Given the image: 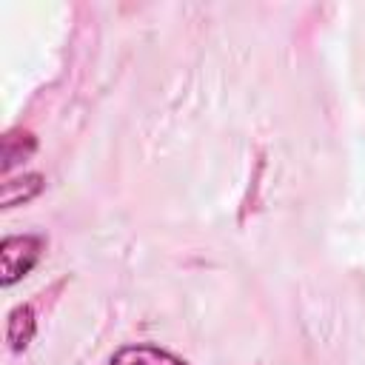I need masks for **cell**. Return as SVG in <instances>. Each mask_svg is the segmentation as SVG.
I'll return each instance as SVG.
<instances>
[{"instance_id": "cell-1", "label": "cell", "mask_w": 365, "mask_h": 365, "mask_svg": "<svg viewBox=\"0 0 365 365\" xmlns=\"http://www.w3.org/2000/svg\"><path fill=\"white\" fill-rule=\"evenodd\" d=\"M46 245L48 242L43 234H6L0 242V285L11 288L29 277L43 259Z\"/></svg>"}, {"instance_id": "cell-2", "label": "cell", "mask_w": 365, "mask_h": 365, "mask_svg": "<svg viewBox=\"0 0 365 365\" xmlns=\"http://www.w3.org/2000/svg\"><path fill=\"white\" fill-rule=\"evenodd\" d=\"M108 365H191V362L154 342H125L108 356Z\"/></svg>"}, {"instance_id": "cell-3", "label": "cell", "mask_w": 365, "mask_h": 365, "mask_svg": "<svg viewBox=\"0 0 365 365\" xmlns=\"http://www.w3.org/2000/svg\"><path fill=\"white\" fill-rule=\"evenodd\" d=\"M34 151H37V137L29 128H20V125L6 128L3 137H0V160H3L0 168H3V174L9 177L11 168L26 163V160H31Z\"/></svg>"}, {"instance_id": "cell-4", "label": "cell", "mask_w": 365, "mask_h": 365, "mask_svg": "<svg viewBox=\"0 0 365 365\" xmlns=\"http://www.w3.org/2000/svg\"><path fill=\"white\" fill-rule=\"evenodd\" d=\"M46 188V177L40 171H23L17 177H6L3 180V191H0V208L9 211L14 205H26L31 200H37Z\"/></svg>"}, {"instance_id": "cell-5", "label": "cell", "mask_w": 365, "mask_h": 365, "mask_svg": "<svg viewBox=\"0 0 365 365\" xmlns=\"http://www.w3.org/2000/svg\"><path fill=\"white\" fill-rule=\"evenodd\" d=\"M37 336V314H34V305L29 302H20L9 311L6 317V342L14 354H23L31 339Z\"/></svg>"}]
</instances>
